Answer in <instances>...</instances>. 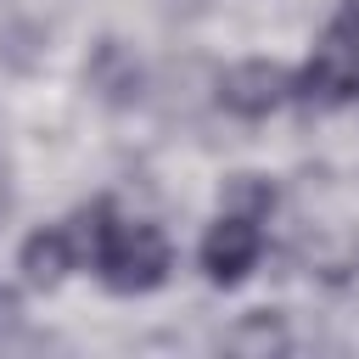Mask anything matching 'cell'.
Wrapping results in <instances>:
<instances>
[{
    "instance_id": "9c48e42d",
    "label": "cell",
    "mask_w": 359,
    "mask_h": 359,
    "mask_svg": "<svg viewBox=\"0 0 359 359\" xmlns=\"http://www.w3.org/2000/svg\"><path fill=\"white\" fill-rule=\"evenodd\" d=\"M342 22H348V28H359V0H342Z\"/></svg>"
},
{
    "instance_id": "5b68a950",
    "label": "cell",
    "mask_w": 359,
    "mask_h": 359,
    "mask_svg": "<svg viewBox=\"0 0 359 359\" xmlns=\"http://www.w3.org/2000/svg\"><path fill=\"white\" fill-rule=\"evenodd\" d=\"M79 264V247H73V230L67 224H45V230H34L28 241H22V275H28V286H39V292H50V286H62V275Z\"/></svg>"
},
{
    "instance_id": "52a82bcc",
    "label": "cell",
    "mask_w": 359,
    "mask_h": 359,
    "mask_svg": "<svg viewBox=\"0 0 359 359\" xmlns=\"http://www.w3.org/2000/svg\"><path fill=\"white\" fill-rule=\"evenodd\" d=\"M269 208H275V191H269V180H258V174H236L230 185H224V213H247V219H269Z\"/></svg>"
},
{
    "instance_id": "277c9868",
    "label": "cell",
    "mask_w": 359,
    "mask_h": 359,
    "mask_svg": "<svg viewBox=\"0 0 359 359\" xmlns=\"http://www.w3.org/2000/svg\"><path fill=\"white\" fill-rule=\"evenodd\" d=\"M292 95V73L280 62H236L219 79V107L236 118H269Z\"/></svg>"
},
{
    "instance_id": "3957f363",
    "label": "cell",
    "mask_w": 359,
    "mask_h": 359,
    "mask_svg": "<svg viewBox=\"0 0 359 359\" xmlns=\"http://www.w3.org/2000/svg\"><path fill=\"white\" fill-rule=\"evenodd\" d=\"M258 252H264V230L247 213H219L208 224V236H202V269H208L213 286L247 280V269L258 264Z\"/></svg>"
},
{
    "instance_id": "30bf717a",
    "label": "cell",
    "mask_w": 359,
    "mask_h": 359,
    "mask_svg": "<svg viewBox=\"0 0 359 359\" xmlns=\"http://www.w3.org/2000/svg\"><path fill=\"white\" fill-rule=\"evenodd\" d=\"M6 314H11V297H6V292H0V320H6Z\"/></svg>"
},
{
    "instance_id": "6da1fadb",
    "label": "cell",
    "mask_w": 359,
    "mask_h": 359,
    "mask_svg": "<svg viewBox=\"0 0 359 359\" xmlns=\"http://www.w3.org/2000/svg\"><path fill=\"white\" fill-rule=\"evenodd\" d=\"M67 230H73L79 264L90 258V264L101 269V280H107L112 292H123V297L151 292V286L168 280L174 252H168V236H163L157 224H146V219H118L112 202H90V208H79V213L67 219Z\"/></svg>"
},
{
    "instance_id": "ba28073f",
    "label": "cell",
    "mask_w": 359,
    "mask_h": 359,
    "mask_svg": "<svg viewBox=\"0 0 359 359\" xmlns=\"http://www.w3.org/2000/svg\"><path fill=\"white\" fill-rule=\"evenodd\" d=\"M224 342H230V348H286V331H280L275 314H252V320H241Z\"/></svg>"
},
{
    "instance_id": "8992f818",
    "label": "cell",
    "mask_w": 359,
    "mask_h": 359,
    "mask_svg": "<svg viewBox=\"0 0 359 359\" xmlns=\"http://www.w3.org/2000/svg\"><path fill=\"white\" fill-rule=\"evenodd\" d=\"M90 84H95L107 101H135V95H140V62H135L118 39H101L95 56H90Z\"/></svg>"
},
{
    "instance_id": "7a4b0ae2",
    "label": "cell",
    "mask_w": 359,
    "mask_h": 359,
    "mask_svg": "<svg viewBox=\"0 0 359 359\" xmlns=\"http://www.w3.org/2000/svg\"><path fill=\"white\" fill-rule=\"evenodd\" d=\"M292 95H303L309 107H342L359 95V45H353V28H331L325 45H314L303 79H292Z\"/></svg>"
}]
</instances>
